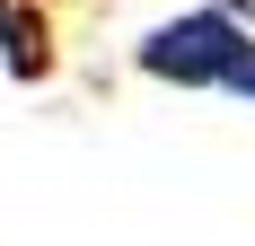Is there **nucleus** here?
Instances as JSON below:
<instances>
[{
	"label": "nucleus",
	"instance_id": "obj_2",
	"mask_svg": "<svg viewBox=\"0 0 255 246\" xmlns=\"http://www.w3.org/2000/svg\"><path fill=\"white\" fill-rule=\"evenodd\" d=\"M0 62L18 79H44L53 71V35H44V18L26 9V0H0Z\"/></svg>",
	"mask_w": 255,
	"mask_h": 246
},
{
	"label": "nucleus",
	"instance_id": "obj_1",
	"mask_svg": "<svg viewBox=\"0 0 255 246\" xmlns=\"http://www.w3.org/2000/svg\"><path fill=\"white\" fill-rule=\"evenodd\" d=\"M141 71L176 79V88H229V97H255V35L229 18V9H194V18L158 26L141 44Z\"/></svg>",
	"mask_w": 255,
	"mask_h": 246
}]
</instances>
